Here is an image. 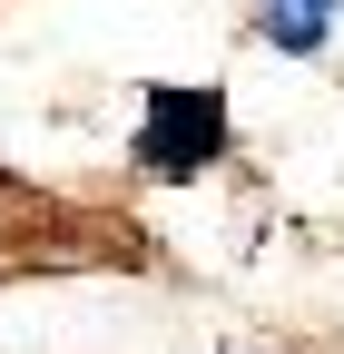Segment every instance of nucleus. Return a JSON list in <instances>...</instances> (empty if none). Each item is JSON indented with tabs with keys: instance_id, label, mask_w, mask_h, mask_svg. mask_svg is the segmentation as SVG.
<instances>
[{
	"instance_id": "1",
	"label": "nucleus",
	"mask_w": 344,
	"mask_h": 354,
	"mask_svg": "<svg viewBox=\"0 0 344 354\" xmlns=\"http://www.w3.org/2000/svg\"><path fill=\"white\" fill-rule=\"evenodd\" d=\"M227 138H236V118H227V88L217 79H148L128 158H138L148 177H167V187H187V177H207L227 158Z\"/></svg>"
},
{
	"instance_id": "2",
	"label": "nucleus",
	"mask_w": 344,
	"mask_h": 354,
	"mask_svg": "<svg viewBox=\"0 0 344 354\" xmlns=\"http://www.w3.org/2000/svg\"><path fill=\"white\" fill-rule=\"evenodd\" d=\"M325 30H334V10H315V0H266V10H256V39L285 50V59H315Z\"/></svg>"
},
{
	"instance_id": "3",
	"label": "nucleus",
	"mask_w": 344,
	"mask_h": 354,
	"mask_svg": "<svg viewBox=\"0 0 344 354\" xmlns=\"http://www.w3.org/2000/svg\"><path fill=\"white\" fill-rule=\"evenodd\" d=\"M315 10H344V0H315Z\"/></svg>"
}]
</instances>
